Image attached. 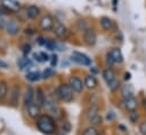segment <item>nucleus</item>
<instances>
[{
  "label": "nucleus",
  "mask_w": 146,
  "mask_h": 135,
  "mask_svg": "<svg viewBox=\"0 0 146 135\" xmlns=\"http://www.w3.org/2000/svg\"><path fill=\"white\" fill-rule=\"evenodd\" d=\"M122 103H123V108H124L125 111H128V112L137 111V110L139 109V106H140L138 98H136L135 96L129 97V98H125V100H122Z\"/></svg>",
  "instance_id": "9b49d317"
},
{
  "label": "nucleus",
  "mask_w": 146,
  "mask_h": 135,
  "mask_svg": "<svg viewBox=\"0 0 146 135\" xmlns=\"http://www.w3.org/2000/svg\"><path fill=\"white\" fill-rule=\"evenodd\" d=\"M5 29H6L7 34H9L11 37H15L19 32V23L16 19H10V21H8L6 23V27Z\"/></svg>",
  "instance_id": "ddd939ff"
},
{
  "label": "nucleus",
  "mask_w": 146,
  "mask_h": 135,
  "mask_svg": "<svg viewBox=\"0 0 146 135\" xmlns=\"http://www.w3.org/2000/svg\"><path fill=\"white\" fill-rule=\"evenodd\" d=\"M16 17L18 19V22H26L29 18V15H27V9L26 7H22L17 13H16Z\"/></svg>",
  "instance_id": "393cba45"
},
{
  "label": "nucleus",
  "mask_w": 146,
  "mask_h": 135,
  "mask_svg": "<svg viewBox=\"0 0 146 135\" xmlns=\"http://www.w3.org/2000/svg\"><path fill=\"white\" fill-rule=\"evenodd\" d=\"M57 97L64 103H71L74 100V92L68 82H60L56 89Z\"/></svg>",
  "instance_id": "f03ea898"
},
{
  "label": "nucleus",
  "mask_w": 146,
  "mask_h": 135,
  "mask_svg": "<svg viewBox=\"0 0 146 135\" xmlns=\"http://www.w3.org/2000/svg\"><path fill=\"white\" fill-rule=\"evenodd\" d=\"M130 78H131V74L129 72H125L124 73V80H130Z\"/></svg>",
  "instance_id": "c03bdc74"
},
{
  "label": "nucleus",
  "mask_w": 146,
  "mask_h": 135,
  "mask_svg": "<svg viewBox=\"0 0 146 135\" xmlns=\"http://www.w3.org/2000/svg\"><path fill=\"white\" fill-rule=\"evenodd\" d=\"M141 106L144 109V111H146V97L143 98V102H141Z\"/></svg>",
  "instance_id": "37998d69"
},
{
  "label": "nucleus",
  "mask_w": 146,
  "mask_h": 135,
  "mask_svg": "<svg viewBox=\"0 0 146 135\" xmlns=\"http://www.w3.org/2000/svg\"><path fill=\"white\" fill-rule=\"evenodd\" d=\"M76 26H78L79 31H82V32H84V31H86V30L89 27L88 23H87L84 19H79V21L76 22Z\"/></svg>",
  "instance_id": "2f4dec72"
},
{
  "label": "nucleus",
  "mask_w": 146,
  "mask_h": 135,
  "mask_svg": "<svg viewBox=\"0 0 146 135\" xmlns=\"http://www.w3.org/2000/svg\"><path fill=\"white\" fill-rule=\"evenodd\" d=\"M51 32L54 33V35L56 38H58L60 40H65L70 34V30L67 29V26L59 21H55V25H54V29Z\"/></svg>",
  "instance_id": "39448f33"
},
{
  "label": "nucleus",
  "mask_w": 146,
  "mask_h": 135,
  "mask_svg": "<svg viewBox=\"0 0 146 135\" xmlns=\"http://www.w3.org/2000/svg\"><path fill=\"white\" fill-rule=\"evenodd\" d=\"M116 2H117V0H113V9H114V11H116Z\"/></svg>",
  "instance_id": "a18cd8bd"
},
{
  "label": "nucleus",
  "mask_w": 146,
  "mask_h": 135,
  "mask_svg": "<svg viewBox=\"0 0 146 135\" xmlns=\"http://www.w3.org/2000/svg\"><path fill=\"white\" fill-rule=\"evenodd\" d=\"M120 95H121L122 100H125V98H129V97L135 96V89H133L132 85L125 84V85L121 86V88H120Z\"/></svg>",
  "instance_id": "dca6fc26"
},
{
  "label": "nucleus",
  "mask_w": 146,
  "mask_h": 135,
  "mask_svg": "<svg viewBox=\"0 0 146 135\" xmlns=\"http://www.w3.org/2000/svg\"><path fill=\"white\" fill-rule=\"evenodd\" d=\"M102 77H103L104 81L106 84H108V82H111L112 80H114L116 78V73L113 70V68H105L102 71Z\"/></svg>",
  "instance_id": "aec40b11"
},
{
  "label": "nucleus",
  "mask_w": 146,
  "mask_h": 135,
  "mask_svg": "<svg viewBox=\"0 0 146 135\" xmlns=\"http://www.w3.org/2000/svg\"><path fill=\"white\" fill-rule=\"evenodd\" d=\"M57 135H64V133H63V132H60V134H57Z\"/></svg>",
  "instance_id": "49530a36"
},
{
  "label": "nucleus",
  "mask_w": 146,
  "mask_h": 135,
  "mask_svg": "<svg viewBox=\"0 0 146 135\" xmlns=\"http://www.w3.org/2000/svg\"><path fill=\"white\" fill-rule=\"evenodd\" d=\"M128 119L129 121L132 124V125H137L139 124L140 121V113L137 111H131V112H128Z\"/></svg>",
  "instance_id": "a878e982"
},
{
  "label": "nucleus",
  "mask_w": 146,
  "mask_h": 135,
  "mask_svg": "<svg viewBox=\"0 0 146 135\" xmlns=\"http://www.w3.org/2000/svg\"><path fill=\"white\" fill-rule=\"evenodd\" d=\"M68 85L71 86V88L73 89V92H74V93H78V94L82 93L83 89H84V84H83L82 79H81L79 76H76V74H72V76L70 77V79H68Z\"/></svg>",
  "instance_id": "0eeeda50"
},
{
  "label": "nucleus",
  "mask_w": 146,
  "mask_h": 135,
  "mask_svg": "<svg viewBox=\"0 0 146 135\" xmlns=\"http://www.w3.org/2000/svg\"><path fill=\"white\" fill-rule=\"evenodd\" d=\"M40 56L42 58V62H48L50 59V56L47 53H44V51H40Z\"/></svg>",
  "instance_id": "4c0bfd02"
},
{
  "label": "nucleus",
  "mask_w": 146,
  "mask_h": 135,
  "mask_svg": "<svg viewBox=\"0 0 146 135\" xmlns=\"http://www.w3.org/2000/svg\"><path fill=\"white\" fill-rule=\"evenodd\" d=\"M138 130L140 135H146V119H143L138 124Z\"/></svg>",
  "instance_id": "473e14b6"
},
{
  "label": "nucleus",
  "mask_w": 146,
  "mask_h": 135,
  "mask_svg": "<svg viewBox=\"0 0 146 135\" xmlns=\"http://www.w3.org/2000/svg\"><path fill=\"white\" fill-rule=\"evenodd\" d=\"M25 78H26V80H29L30 82H36V81H39L40 79H42V78H41V72H39V71H30V72L26 73Z\"/></svg>",
  "instance_id": "4be33fe9"
},
{
  "label": "nucleus",
  "mask_w": 146,
  "mask_h": 135,
  "mask_svg": "<svg viewBox=\"0 0 146 135\" xmlns=\"http://www.w3.org/2000/svg\"><path fill=\"white\" fill-rule=\"evenodd\" d=\"M31 49H32V47H31L30 43H24V45L22 46V51H23L24 55H27V54L31 51Z\"/></svg>",
  "instance_id": "e433bc0d"
},
{
  "label": "nucleus",
  "mask_w": 146,
  "mask_h": 135,
  "mask_svg": "<svg viewBox=\"0 0 146 135\" xmlns=\"http://www.w3.org/2000/svg\"><path fill=\"white\" fill-rule=\"evenodd\" d=\"M99 132H98V128L97 127H94V126H89V127H86L81 135H98Z\"/></svg>",
  "instance_id": "c85d7f7f"
},
{
  "label": "nucleus",
  "mask_w": 146,
  "mask_h": 135,
  "mask_svg": "<svg viewBox=\"0 0 146 135\" xmlns=\"http://www.w3.org/2000/svg\"><path fill=\"white\" fill-rule=\"evenodd\" d=\"M50 68H56V65H57V63H58V56L56 55V54H54V55H51L50 56Z\"/></svg>",
  "instance_id": "c9c22d12"
},
{
  "label": "nucleus",
  "mask_w": 146,
  "mask_h": 135,
  "mask_svg": "<svg viewBox=\"0 0 146 135\" xmlns=\"http://www.w3.org/2000/svg\"><path fill=\"white\" fill-rule=\"evenodd\" d=\"M17 64H18V68L21 70H25V69H29V68L32 66V61L27 57H22V58L18 59Z\"/></svg>",
  "instance_id": "bb28decb"
},
{
  "label": "nucleus",
  "mask_w": 146,
  "mask_h": 135,
  "mask_svg": "<svg viewBox=\"0 0 146 135\" xmlns=\"http://www.w3.org/2000/svg\"><path fill=\"white\" fill-rule=\"evenodd\" d=\"M59 127H60V130L63 133H70L71 129H72V125H71V122L68 120H62Z\"/></svg>",
  "instance_id": "c756f323"
},
{
  "label": "nucleus",
  "mask_w": 146,
  "mask_h": 135,
  "mask_svg": "<svg viewBox=\"0 0 146 135\" xmlns=\"http://www.w3.org/2000/svg\"><path fill=\"white\" fill-rule=\"evenodd\" d=\"M46 100H47V95H46V93L43 92L42 88L38 87V88L35 89L34 102H35L38 105H40L41 108H43V106H44V103H46Z\"/></svg>",
  "instance_id": "6ab92c4d"
},
{
  "label": "nucleus",
  "mask_w": 146,
  "mask_h": 135,
  "mask_svg": "<svg viewBox=\"0 0 146 135\" xmlns=\"http://www.w3.org/2000/svg\"><path fill=\"white\" fill-rule=\"evenodd\" d=\"M99 112H100V108H99L98 104H89V106L86 110V118H87V120L89 121L91 118H94L97 114H99Z\"/></svg>",
  "instance_id": "412c9836"
},
{
  "label": "nucleus",
  "mask_w": 146,
  "mask_h": 135,
  "mask_svg": "<svg viewBox=\"0 0 146 135\" xmlns=\"http://www.w3.org/2000/svg\"><path fill=\"white\" fill-rule=\"evenodd\" d=\"M25 109H26V113H27V116H29V118H31V119H33V120H35L38 117H40L42 113H41V106L40 105H38L35 102H32V103H30L29 105H26L25 106Z\"/></svg>",
  "instance_id": "9d476101"
},
{
  "label": "nucleus",
  "mask_w": 146,
  "mask_h": 135,
  "mask_svg": "<svg viewBox=\"0 0 146 135\" xmlns=\"http://www.w3.org/2000/svg\"><path fill=\"white\" fill-rule=\"evenodd\" d=\"M21 98V87L18 84H14L10 86L8 90V102L9 105L13 108H18Z\"/></svg>",
  "instance_id": "20e7f679"
},
{
  "label": "nucleus",
  "mask_w": 146,
  "mask_h": 135,
  "mask_svg": "<svg viewBox=\"0 0 146 135\" xmlns=\"http://www.w3.org/2000/svg\"><path fill=\"white\" fill-rule=\"evenodd\" d=\"M35 31H36V30H35L33 26L29 25V26H26V27L24 29V34L27 35V37H31V35H34V34H35Z\"/></svg>",
  "instance_id": "72a5a7b5"
},
{
  "label": "nucleus",
  "mask_w": 146,
  "mask_h": 135,
  "mask_svg": "<svg viewBox=\"0 0 146 135\" xmlns=\"http://www.w3.org/2000/svg\"><path fill=\"white\" fill-rule=\"evenodd\" d=\"M89 122H90V126H94V127H99V126H102L103 125V117L100 116V113L99 114H97L96 117H94V118H91L90 120H89Z\"/></svg>",
  "instance_id": "cd10ccee"
},
{
  "label": "nucleus",
  "mask_w": 146,
  "mask_h": 135,
  "mask_svg": "<svg viewBox=\"0 0 146 135\" xmlns=\"http://www.w3.org/2000/svg\"><path fill=\"white\" fill-rule=\"evenodd\" d=\"M55 76V70L52 68H47L43 70V72L41 73V78L42 79H50L51 77Z\"/></svg>",
  "instance_id": "7c9ffc66"
},
{
  "label": "nucleus",
  "mask_w": 146,
  "mask_h": 135,
  "mask_svg": "<svg viewBox=\"0 0 146 135\" xmlns=\"http://www.w3.org/2000/svg\"><path fill=\"white\" fill-rule=\"evenodd\" d=\"M34 97H35V89L32 86H27L26 89L24 90L23 94V103L24 105H29L30 103L34 102Z\"/></svg>",
  "instance_id": "4468645a"
},
{
  "label": "nucleus",
  "mask_w": 146,
  "mask_h": 135,
  "mask_svg": "<svg viewBox=\"0 0 146 135\" xmlns=\"http://www.w3.org/2000/svg\"><path fill=\"white\" fill-rule=\"evenodd\" d=\"M26 9H27V15H29L30 19H36V18H39L41 16V9L36 5H33V3L29 5L26 7Z\"/></svg>",
  "instance_id": "a211bd4d"
},
{
  "label": "nucleus",
  "mask_w": 146,
  "mask_h": 135,
  "mask_svg": "<svg viewBox=\"0 0 146 135\" xmlns=\"http://www.w3.org/2000/svg\"><path fill=\"white\" fill-rule=\"evenodd\" d=\"M7 14H9V13H8V11L0 5V17H1V16H5V15H7Z\"/></svg>",
  "instance_id": "ea45409f"
},
{
  "label": "nucleus",
  "mask_w": 146,
  "mask_h": 135,
  "mask_svg": "<svg viewBox=\"0 0 146 135\" xmlns=\"http://www.w3.org/2000/svg\"><path fill=\"white\" fill-rule=\"evenodd\" d=\"M0 68H1V69H8V63H6L5 61H2V59L0 58Z\"/></svg>",
  "instance_id": "a19ab883"
},
{
  "label": "nucleus",
  "mask_w": 146,
  "mask_h": 135,
  "mask_svg": "<svg viewBox=\"0 0 146 135\" xmlns=\"http://www.w3.org/2000/svg\"><path fill=\"white\" fill-rule=\"evenodd\" d=\"M1 6H2L9 14H11V13L16 14V13L22 8L21 2L17 1V0H1Z\"/></svg>",
  "instance_id": "1a4fd4ad"
},
{
  "label": "nucleus",
  "mask_w": 146,
  "mask_h": 135,
  "mask_svg": "<svg viewBox=\"0 0 146 135\" xmlns=\"http://www.w3.org/2000/svg\"><path fill=\"white\" fill-rule=\"evenodd\" d=\"M83 84H84V88H87L88 90L92 92L98 87V80L95 77V74L89 73L87 76H84L83 78Z\"/></svg>",
  "instance_id": "f8f14e48"
},
{
  "label": "nucleus",
  "mask_w": 146,
  "mask_h": 135,
  "mask_svg": "<svg viewBox=\"0 0 146 135\" xmlns=\"http://www.w3.org/2000/svg\"><path fill=\"white\" fill-rule=\"evenodd\" d=\"M108 54L111 55V57L113 58V61H114L115 64H122V63H123L124 58H123L122 51H121V49H120L119 47H114V48H112V49L108 51Z\"/></svg>",
  "instance_id": "f3484780"
},
{
  "label": "nucleus",
  "mask_w": 146,
  "mask_h": 135,
  "mask_svg": "<svg viewBox=\"0 0 146 135\" xmlns=\"http://www.w3.org/2000/svg\"><path fill=\"white\" fill-rule=\"evenodd\" d=\"M55 25V19L50 14H43L39 17L38 26L43 32H51Z\"/></svg>",
  "instance_id": "7ed1b4c3"
},
{
  "label": "nucleus",
  "mask_w": 146,
  "mask_h": 135,
  "mask_svg": "<svg viewBox=\"0 0 146 135\" xmlns=\"http://www.w3.org/2000/svg\"><path fill=\"white\" fill-rule=\"evenodd\" d=\"M6 23H7V22H5L2 18H0V30H2V29L6 27Z\"/></svg>",
  "instance_id": "79ce46f5"
},
{
  "label": "nucleus",
  "mask_w": 146,
  "mask_h": 135,
  "mask_svg": "<svg viewBox=\"0 0 146 135\" xmlns=\"http://www.w3.org/2000/svg\"><path fill=\"white\" fill-rule=\"evenodd\" d=\"M71 61L76 64L84 65V66L91 65V58H89V56H87L86 54L80 53V51H73L71 55Z\"/></svg>",
  "instance_id": "423d86ee"
},
{
  "label": "nucleus",
  "mask_w": 146,
  "mask_h": 135,
  "mask_svg": "<svg viewBox=\"0 0 146 135\" xmlns=\"http://www.w3.org/2000/svg\"><path fill=\"white\" fill-rule=\"evenodd\" d=\"M98 135H100V134H98Z\"/></svg>",
  "instance_id": "de8ad7c7"
},
{
  "label": "nucleus",
  "mask_w": 146,
  "mask_h": 135,
  "mask_svg": "<svg viewBox=\"0 0 146 135\" xmlns=\"http://www.w3.org/2000/svg\"><path fill=\"white\" fill-rule=\"evenodd\" d=\"M105 64H106V68H113V65L115 64L114 61H113V58L111 57V55L108 53L105 56Z\"/></svg>",
  "instance_id": "f704fd0d"
},
{
  "label": "nucleus",
  "mask_w": 146,
  "mask_h": 135,
  "mask_svg": "<svg viewBox=\"0 0 146 135\" xmlns=\"http://www.w3.org/2000/svg\"><path fill=\"white\" fill-rule=\"evenodd\" d=\"M33 59L36 61V62H39V63H43V62H42V58H41V56H40V53L33 54Z\"/></svg>",
  "instance_id": "58836bf2"
},
{
  "label": "nucleus",
  "mask_w": 146,
  "mask_h": 135,
  "mask_svg": "<svg viewBox=\"0 0 146 135\" xmlns=\"http://www.w3.org/2000/svg\"><path fill=\"white\" fill-rule=\"evenodd\" d=\"M82 38H83L84 45L88 46V47H94L96 45V42H97V34H96L95 30L91 29V27H88L83 32V37Z\"/></svg>",
  "instance_id": "6e6552de"
},
{
  "label": "nucleus",
  "mask_w": 146,
  "mask_h": 135,
  "mask_svg": "<svg viewBox=\"0 0 146 135\" xmlns=\"http://www.w3.org/2000/svg\"><path fill=\"white\" fill-rule=\"evenodd\" d=\"M99 25L106 32H110V31H112L114 29V22H113V19L110 18V17H107V16H102L99 18Z\"/></svg>",
  "instance_id": "2eb2a0df"
},
{
  "label": "nucleus",
  "mask_w": 146,
  "mask_h": 135,
  "mask_svg": "<svg viewBox=\"0 0 146 135\" xmlns=\"http://www.w3.org/2000/svg\"><path fill=\"white\" fill-rule=\"evenodd\" d=\"M8 90H9L8 84L5 80H0V102L8 96Z\"/></svg>",
  "instance_id": "5701e85b"
},
{
  "label": "nucleus",
  "mask_w": 146,
  "mask_h": 135,
  "mask_svg": "<svg viewBox=\"0 0 146 135\" xmlns=\"http://www.w3.org/2000/svg\"><path fill=\"white\" fill-rule=\"evenodd\" d=\"M35 127L40 133L44 135H55L58 128L56 120L48 113L41 114L35 119Z\"/></svg>",
  "instance_id": "f257e3e1"
},
{
  "label": "nucleus",
  "mask_w": 146,
  "mask_h": 135,
  "mask_svg": "<svg viewBox=\"0 0 146 135\" xmlns=\"http://www.w3.org/2000/svg\"><path fill=\"white\" fill-rule=\"evenodd\" d=\"M107 88H108V90L111 93H116L121 88V81L117 78H115L114 80H112L111 82L107 84Z\"/></svg>",
  "instance_id": "b1692460"
}]
</instances>
